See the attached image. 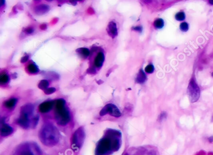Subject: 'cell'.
<instances>
[{"label":"cell","mask_w":213,"mask_h":155,"mask_svg":"<svg viewBox=\"0 0 213 155\" xmlns=\"http://www.w3.org/2000/svg\"><path fill=\"white\" fill-rule=\"evenodd\" d=\"M50 9L49 6L46 5H40L35 8V13L37 15H43L48 13Z\"/></svg>","instance_id":"12"},{"label":"cell","mask_w":213,"mask_h":155,"mask_svg":"<svg viewBox=\"0 0 213 155\" xmlns=\"http://www.w3.org/2000/svg\"><path fill=\"white\" fill-rule=\"evenodd\" d=\"M146 75L144 71L141 69L137 75L136 82L139 84H143L146 81Z\"/></svg>","instance_id":"14"},{"label":"cell","mask_w":213,"mask_h":155,"mask_svg":"<svg viewBox=\"0 0 213 155\" xmlns=\"http://www.w3.org/2000/svg\"><path fill=\"white\" fill-rule=\"evenodd\" d=\"M27 71L31 74H36L39 72V69L35 64L31 63L27 66Z\"/></svg>","instance_id":"15"},{"label":"cell","mask_w":213,"mask_h":155,"mask_svg":"<svg viewBox=\"0 0 213 155\" xmlns=\"http://www.w3.org/2000/svg\"><path fill=\"white\" fill-rule=\"evenodd\" d=\"M187 93L190 101L192 103H194L198 101L200 97V89L194 79L191 81L189 84L187 88Z\"/></svg>","instance_id":"6"},{"label":"cell","mask_w":213,"mask_h":155,"mask_svg":"<svg viewBox=\"0 0 213 155\" xmlns=\"http://www.w3.org/2000/svg\"><path fill=\"white\" fill-rule=\"evenodd\" d=\"M180 29L183 32H186L189 29V26L188 24L186 22H183L180 25Z\"/></svg>","instance_id":"23"},{"label":"cell","mask_w":213,"mask_h":155,"mask_svg":"<svg viewBox=\"0 0 213 155\" xmlns=\"http://www.w3.org/2000/svg\"><path fill=\"white\" fill-rule=\"evenodd\" d=\"M108 114L111 115V116L117 118L121 116V113L119 111V110L118 108V107L112 104H107L103 108V109L101 110L99 112V115L101 116H104Z\"/></svg>","instance_id":"7"},{"label":"cell","mask_w":213,"mask_h":155,"mask_svg":"<svg viewBox=\"0 0 213 155\" xmlns=\"http://www.w3.org/2000/svg\"><path fill=\"white\" fill-rule=\"evenodd\" d=\"M25 31L27 33V34H31V33L33 32V31H34V29H33L32 28H28L25 29Z\"/></svg>","instance_id":"25"},{"label":"cell","mask_w":213,"mask_h":155,"mask_svg":"<svg viewBox=\"0 0 213 155\" xmlns=\"http://www.w3.org/2000/svg\"><path fill=\"white\" fill-rule=\"evenodd\" d=\"M17 101H18V100L15 98H10L9 100H8V101H6V102H5L4 105L5 106L6 108H7L8 109H12L16 105Z\"/></svg>","instance_id":"13"},{"label":"cell","mask_w":213,"mask_h":155,"mask_svg":"<svg viewBox=\"0 0 213 155\" xmlns=\"http://www.w3.org/2000/svg\"><path fill=\"white\" fill-rule=\"evenodd\" d=\"M54 102L53 101H46L42 103L39 105V110L40 112L42 114H46L49 112L50 110L53 108L54 106Z\"/></svg>","instance_id":"8"},{"label":"cell","mask_w":213,"mask_h":155,"mask_svg":"<svg viewBox=\"0 0 213 155\" xmlns=\"http://www.w3.org/2000/svg\"><path fill=\"white\" fill-rule=\"evenodd\" d=\"M106 30L109 36H111L112 38H115V37L117 36L118 29L115 22L111 21L108 25Z\"/></svg>","instance_id":"9"},{"label":"cell","mask_w":213,"mask_h":155,"mask_svg":"<svg viewBox=\"0 0 213 155\" xmlns=\"http://www.w3.org/2000/svg\"><path fill=\"white\" fill-rule=\"evenodd\" d=\"M105 61V56L103 52H99L94 59V66L96 68H101Z\"/></svg>","instance_id":"11"},{"label":"cell","mask_w":213,"mask_h":155,"mask_svg":"<svg viewBox=\"0 0 213 155\" xmlns=\"http://www.w3.org/2000/svg\"><path fill=\"white\" fill-rule=\"evenodd\" d=\"M9 77L8 74H4L0 76V82L2 84H6L9 82Z\"/></svg>","instance_id":"19"},{"label":"cell","mask_w":213,"mask_h":155,"mask_svg":"<svg viewBox=\"0 0 213 155\" xmlns=\"http://www.w3.org/2000/svg\"><path fill=\"white\" fill-rule=\"evenodd\" d=\"M54 116L57 124L61 126L66 125L71 120L70 112L66 107L55 108Z\"/></svg>","instance_id":"4"},{"label":"cell","mask_w":213,"mask_h":155,"mask_svg":"<svg viewBox=\"0 0 213 155\" xmlns=\"http://www.w3.org/2000/svg\"><path fill=\"white\" fill-rule=\"evenodd\" d=\"M88 73H91V74H94L96 72V71L94 68H89L88 70Z\"/></svg>","instance_id":"29"},{"label":"cell","mask_w":213,"mask_h":155,"mask_svg":"<svg viewBox=\"0 0 213 155\" xmlns=\"http://www.w3.org/2000/svg\"><path fill=\"white\" fill-rule=\"evenodd\" d=\"M126 155H127V154H126Z\"/></svg>","instance_id":"33"},{"label":"cell","mask_w":213,"mask_h":155,"mask_svg":"<svg viewBox=\"0 0 213 155\" xmlns=\"http://www.w3.org/2000/svg\"><path fill=\"white\" fill-rule=\"evenodd\" d=\"M209 2L211 5H213V1H209Z\"/></svg>","instance_id":"31"},{"label":"cell","mask_w":213,"mask_h":155,"mask_svg":"<svg viewBox=\"0 0 213 155\" xmlns=\"http://www.w3.org/2000/svg\"><path fill=\"white\" fill-rule=\"evenodd\" d=\"M76 52L77 53L80 54L81 56H83L84 58H87L88 56H89V54H90V52H89V50L87 48H79L76 50Z\"/></svg>","instance_id":"16"},{"label":"cell","mask_w":213,"mask_h":155,"mask_svg":"<svg viewBox=\"0 0 213 155\" xmlns=\"http://www.w3.org/2000/svg\"><path fill=\"white\" fill-rule=\"evenodd\" d=\"M39 138L43 145L51 147L60 141V133L57 127L51 124L44 125L39 132Z\"/></svg>","instance_id":"2"},{"label":"cell","mask_w":213,"mask_h":155,"mask_svg":"<svg viewBox=\"0 0 213 155\" xmlns=\"http://www.w3.org/2000/svg\"><path fill=\"white\" fill-rule=\"evenodd\" d=\"M154 66L152 64L148 65L145 68V72L146 73H148V74L153 73L154 72Z\"/></svg>","instance_id":"22"},{"label":"cell","mask_w":213,"mask_h":155,"mask_svg":"<svg viewBox=\"0 0 213 155\" xmlns=\"http://www.w3.org/2000/svg\"><path fill=\"white\" fill-rule=\"evenodd\" d=\"M185 18H186V15H185L184 12H179L175 16L176 19L177 21H183L185 19Z\"/></svg>","instance_id":"20"},{"label":"cell","mask_w":213,"mask_h":155,"mask_svg":"<svg viewBox=\"0 0 213 155\" xmlns=\"http://www.w3.org/2000/svg\"><path fill=\"white\" fill-rule=\"evenodd\" d=\"M132 29L134 31H137V32H141L143 28H142L141 26H136V27L132 28Z\"/></svg>","instance_id":"26"},{"label":"cell","mask_w":213,"mask_h":155,"mask_svg":"<svg viewBox=\"0 0 213 155\" xmlns=\"http://www.w3.org/2000/svg\"><path fill=\"white\" fill-rule=\"evenodd\" d=\"M47 77L48 79L53 80H58L59 79V75L54 72H49L48 73Z\"/></svg>","instance_id":"21"},{"label":"cell","mask_w":213,"mask_h":155,"mask_svg":"<svg viewBox=\"0 0 213 155\" xmlns=\"http://www.w3.org/2000/svg\"><path fill=\"white\" fill-rule=\"evenodd\" d=\"M41 28L42 29H46V25L45 24L42 25L41 26Z\"/></svg>","instance_id":"30"},{"label":"cell","mask_w":213,"mask_h":155,"mask_svg":"<svg viewBox=\"0 0 213 155\" xmlns=\"http://www.w3.org/2000/svg\"><path fill=\"white\" fill-rule=\"evenodd\" d=\"M48 85H49V82L48 81L42 80L40 82V83L38 84V87H39V88H40V89L44 91L48 88Z\"/></svg>","instance_id":"17"},{"label":"cell","mask_w":213,"mask_h":155,"mask_svg":"<svg viewBox=\"0 0 213 155\" xmlns=\"http://www.w3.org/2000/svg\"><path fill=\"white\" fill-rule=\"evenodd\" d=\"M13 132V129L12 127L5 124L3 121H2L1 127V135L2 137H8Z\"/></svg>","instance_id":"10"},{"label":"cell","mask_w":213,"mask_h":155,"mask_svg":"<svg viewBox=\"0 0 213 155\" xmlns=\"http://www.w3.org/2000/svg\"><path fill=\"white\" fill-rule=\"evenodd\" d=\"M55 91H56V88H54V87H50V88H48L47 89L44 91V92L46 94L50 95V94H51L54 93Z\"/></svg>","instance_id":"24"},{"label":"cell","mask_w":213,"mask_h":155,"mask_svg":"<svg viewBox=\"0 0 213 155\" xmlns=\"http://www.w3.org/2000/svg\"><path fill=\"white\" fill-rule=\"evenodd\" d=\"M121 145V132L113 129H108L106 131L104 137L98 142L95 155H111L118 151Z\"/></svg>","instance_id":"1"},{"label":"cell","mask_w":213,"mask_h":155,"mask_svg":"<svg viewBox=\"0 0 213 155\" xmlns=\"http://www.w3.org/2000/svg\"><path fill=\"white\" fill-rule=\"evenodd\" d=\"M212 76H213V73H212Z\"/></svg>","instance_id":"32"},{"label":"cell","mask_w":213,"mask_h":155,"mask_svg":"<svg viewBox=\"0 0 213 155\" xmlns=\"http://www.w3.org/2000/svg\"><path fill=\"white\" fill-rule=\"evenodd\" d=\"M164 21L162 19H157L154 22V26L157 29L163 28L164 26Z\"/></svg>","instance_id":"18"},{"label":"cell","mask_w":213,"mask_h":155,"mask_svg":"<svg viewBox=\"0 0 213 155\" xmlns=\"http://www.w3.org/2000/svg\"><path fill=\"white\" fill-rule=\"evenodd\" d=\"M166 116H167V115H166V112H162V113L161 114L160 116L159 120H160V121H161V120H163V119L166 118Z\"/></svg>","instance_id":"27"},{"label":"cell","mask_w":213,"mask_h":155,"mask_svg":"<svg viewBox=\"0 0 213 155\" xmlns=\"http://www.w3.org/2000/svg\"><path fill=\"white\" fill-rule=\"evenodd\" d=\"M41 151L36 143H25L18 146L13 155H41Z\"/></svg>","instance_id":"3"},{"label":"cell","mask_w":213,"mask_h":155,"mask_svg":"<svg viewBox=\"0 0 213 155\" xmlns=\"http://www.w3.org/2000/svg\"><path fill=\"white\" fill-rule=\"evenodd\" d=\"M28 59H29V56H24V57H23V58H21V63H25L28 60Z\"/></svg>","instance_id":"28"},{"label":"cell","mask_w":213,"mask_h":155,"mask_svg":"<svg viewBox=\"0 0 213 155\" xmlns=\"http://www.w3.org/2000/svg\"><path fill=\"white\" fill-rule=\"evenodd\" d=\"M85 139V133L83 127H80L74 133L71 138V145L74 150H80Z\"/></svg>","instance_id":"5"}]
</instances>
